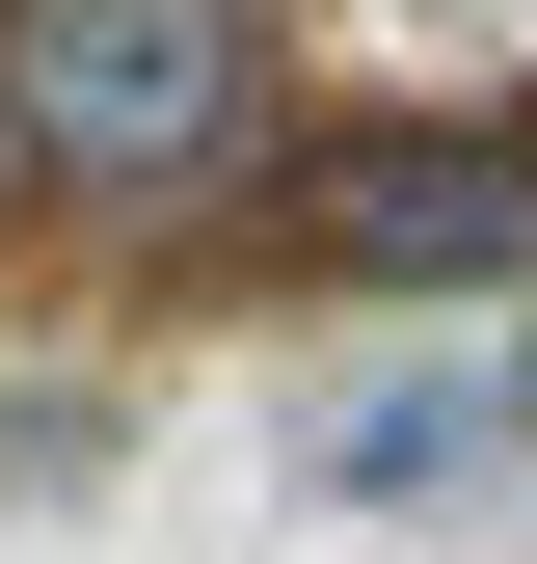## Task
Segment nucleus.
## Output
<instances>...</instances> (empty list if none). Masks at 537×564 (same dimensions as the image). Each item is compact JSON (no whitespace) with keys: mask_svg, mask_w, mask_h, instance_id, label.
<instances>
[{"mask_svg":"<svg viewBox=\"0 0 537 564\" xmlns=\"http://www.w3.org/2000/svg\"><path fill=\"white\" fill-rule=\"evenodd\" d=\"M268 134V28L242 0H0V162L81 216H188Z\"/></svg>","mask_w":537,"mask_h":564,"instance_id":"nucleus-1","label":"nucleus"},{"mask_svg":"<svg viewBox=\"0 0 537 564\" xmlns=\"http://www.w3.org/2000/svg\"><path fill=\"white\" fill-rule=\"evenodd\" d=\"M296 242L322 269H537V134H350V162H296Z\"/></svg>","mask_w":537,"mask_h":564,"instance_id":"nucleus-2","label":"nucleus"}]
</instances>
